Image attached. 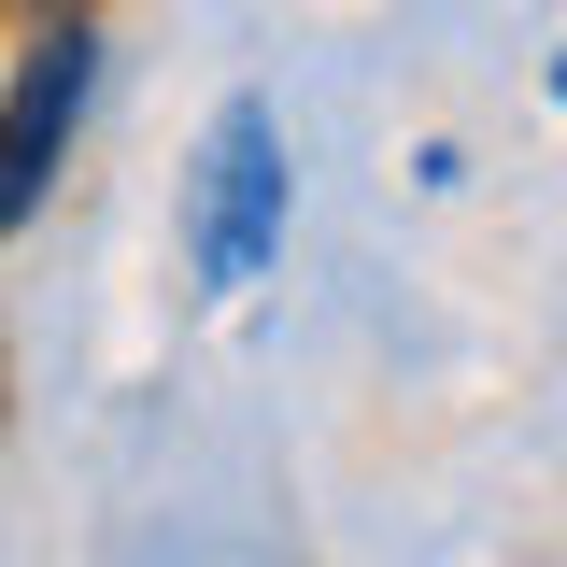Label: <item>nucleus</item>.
Listing matches in <instances>:
<instances>
[{"label":"nucleus","mask_w":567,"mask_h":567,"mask_svg":"<svg viewBox=\"0 0 567 567\" xmlns=\"http://www.w3.org/2000/svg\"><path fill=\"white\" fill-rule=\"evenodd\" d=\"M270 241H284V142H270V114L241 100V114L213 128V156H199V284H256Z\"/></svg>","instance_id":"f257e3e1"},{"label":"nucleus","mask_w":567,"mask_h":567,"mask_svg":"<svg viewBox=\"0 0 567 567\" xmlns=\"http://www.w3.org/2000/svg\"><path fill=\"white\" fill-rule=\"evenodd\" d=\"M71 114H85V29H43L29 71H14V100H0V227L43 199V171H58Z\"/></svg>","instance_id":"f03ea898"}]
</instances>
